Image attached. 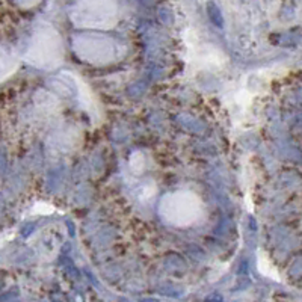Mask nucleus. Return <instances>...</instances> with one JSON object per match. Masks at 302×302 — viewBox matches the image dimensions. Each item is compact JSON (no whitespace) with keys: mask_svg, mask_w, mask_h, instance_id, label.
Listing matches in <instances>:
<instances>
[{"mask_svg":"<svg viewBox=\"0 0 302 302\" xmlns=\"http://www.w3.org/2000/svg\"><path fill=\"white\" fill-rule=\"evenodd\" d=\"M159 215L175 227H189L203 216V203L189 191H177L160 199Z\"/></svg>","mask_w":302,"mask_h":302,"instance_id":"obj_1","label":"nucleus"},{"mask_svg":"<svg viewBox=\"0 0 302 302\" xmlns=\"http://www.w3.org/2000/svg\"><path fill=\"white\" fill-rule=\"evenodd\" d=\"M257 269L260 274H263L265 276L271 278V279H275V281H281V275L278 272V269L272 265V261L269 260L268 254L263 252V251H258L257 254Z\"/></svg>","mask_w":302,"mask_h":302,"instance_id":"obj_2","label":"nucleus"},{"mask_svg":"<svg viewBox=\"0 0 302 302\" xmlns=\"http://www.w3.org/2000/svg\"><path fill=\"white\" fill-rule=\"evenodd\" d=\"M17 67H18V60L12 55H8L0 50V82H3V80L11 77L17 70Z\"/></svg>","mask_w":302,"mask_h":302,"instance_id":"obj_3","label":"nucleus"}]
</instances>
